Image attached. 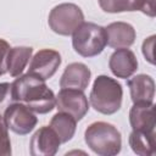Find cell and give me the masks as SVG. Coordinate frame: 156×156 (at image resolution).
Returning a JSON list of instances; mask_svg holds the SVG:
<instances>
[{
	"instance_id": "cell-19",
	"label": "cell",
	"mask_w": 156,
	"mask_h": 156,
	"mask_svg": "<svg viewBox=\"0 0 156 156\" xmlns=\"http://www.w3.org/2000/svg\"><path fill=\"white\" fill-rule=\"evenodd\" d=\"M11 140L9 136V128L5 124L4 117L0 115V156L11 155Z\"/></svg>"
},
{
	"instance_id": "cell-10",
	"label": "cell",
	"mask_w": 156,
	"mask_h": 156,
	"mask_svg": "<svg viewBox=\"0 0 156 156\" xmlns=\"http://www.w3.org/2000/svg\"><path fill=\"white\" fill-rule=\"evenodd\" d=\"M98 2L101 10L107 13L141 11L151 18L156 15L155 0H98Z\"/></svg>"
},
{
	"instance_id": "cell-17",
	"label": "cell",
	"mask_w": 156,
	"mask_h": 156,
	"mask_svg": "<svg viewBox=\"0 0 156 156\" xmlns=\"http://www.w3.org/2000/svg\"><path fill=\"white\" fill-rule=\"evenodd\" d=\"M155 132H136L132 130L129 134V146L133 152L140 156H155L156 155V140Z\"/></svg>"
},
{
	"instance_id": "cell-4",
	"label": "cell",
	"mask_w": 156,
	"mask_h": 156,
	"mask_svg": "<svg viewBox=\"0 0 156 156\" xmlns=\"http://www.w3.org/2000/svg\"><path fill=\"white\" fill-rule=\"evenodd\" d=\"M72 45L74 51L83 57L98 56L107 45L106 30L96 23L83 22L72 34Z\"/></svg>"
},
{
	"instance_id": "cell-7",
	"label": "cell",
	"mask_w": 156,
	"mask_h": 156,
	"mask_svg": "<svg viewBox=\"0 0 156 156\" xmlns=\"http://www.w3.org/2000/svg\"><path fill=\"white\" fill-rule=\"evenodd\" d=\"M56 107L61 112L71 115L77 122L89 111V101L82 90L61 89L56 95Z\"/></svg>"
},
{
	"instance_id": "cell-13",
	"label": "cell",
	"mask_w": 156,
	"mask_h": 156,
	"mask_svg": "<svg viewBox=\"0 0 156 156\" xmlns=\"http://www.w3.org/2000/svg\"><path fill=\"white\" fill-rule=\"evenodd\" d=\"M129 123L136 132H155L156 118L154 102H136L129 111Z\"/></svg>"
},
{
	"instance_id": "cell-1",
	"label": "cell",
	"mask_w": 156,
	"mask_h": 156,
	"mask_svg": "<svg viewBox=\"0 0 156 156\" xmlns=\"http://www.w3.org/2000/svg\"><path fill=\"white\" fill-rule=\"evenodd\" d=\"M10 94L13 101L24 104L34 113L44 115L56 106L54 91L48 88L45 80L32 73L18 76L11 84Z\"/></svg>"
},
{
	"instance_id": "cell-18",
	"label": "cell",
	"mask_w": 156,
	"mask_h": 156,
	"mask_svg": "<svg viewBox=\"0 0 156 156\" xmlns=\"http://www.w3.org/2000/svg\"><path fill=\"white\" fill-rule=\"evenodd\" d=\"M50 127L57 134L61 144L69 141L76 133L77 121L66 112H57L50 121Z\"/></svg>"
},
{
	"instance_id": "cell-8",
	"label": "cell",
	"mask_w": 156,
	"mask_h": 156,
	"mask_svg": "<svg viewBox=\"0 0 156 156\" xmlns=\"http://www.w3.org/2000/svg\"><path fill=\"white\" fill-rule=\"evenodd\" d=\"M61 65V55L52 49H41L33 57L27 73H32L43 80L50 79Z\"/></svg>"
},
{
	"instance_id": "cell-11",
	"label": "cell",
	"mask_w": 156,
	"mask_h": 156,
	"mask_svg": "<svg viewBox=\"0 0 156 156\" xmlns=\"http://www.w3.org/2000/svg\"><path fill=\"white\" fill-rule=\"evenodd\" d=\"M108 67L115 77L127 79L138 69V60L135 54L128 48L116 49V51L110 56Z\"/></svg>"
},
{
	"instance_id": "cell-21",
	"label": "cell",
	"mask_w": 156,
	"mask_h": 156,
	"mask_svg": "<svg viewBox=\"0 0 156 156\" xmlns=\"http://www.w3.org/2000/svg\"><path fill=\"white\" fill-rule=\"evenodd\" d=\"M10 50V45L6 40L0 39V76L5 74L7 72L6 69V58Z\"/></svg>"
},
{
	"instance_id": "cell-6",
	"label": "cell",
	"mask_w": 156,
	"mask_h": 156,
	"mask_svg": "<svg viewBox=\"0 0 156 156\" xmlns=\"http://www.w3.org/2000/svg\"><path fill=\"white\" fill-rule=\"evenodd\" d=\"M2 117L6 127L20 135L29 134L38 123L34 112L22 102H15L7 106Z\"/></svg>"
},
{
	"instance_id": "cell-3",
	"label": "cell",
	"mask_w": 156,
	"mask_h": 156,
	"mask_svg": "<svg viewBox=\"0 0 156 156\" xmlns=\"http://www.w3.org/2000/svg\"><path fill=\"white\" fill-rule=\"evenodd\" d=\"M84 140L88 147L100 156H115L122 149L119 130L107 122H94L84 132Z\"/></svg>"
},
{
	"instance_id": "cell-20",
	"label": "cell",
	"mask_w": 156,
	"mask_h": 156,
	"mask_svg": "<svg viewBox=\"0 0 156 156\" xmlns=\"http://www.w3.org/2000/svg\"><path fill=\"white\" fill-rule=\"evenodd\" d=\"M155 35H150L149 38H146L143 43V55L145 57V60H147V62H150L151 65L155 63V57H154V45H155Z\"/></svg>"
},
{
	"instance_id": "cell-9",
	"label": "cell",
	"mask_w": 156,
	"mask_h": 156,
	"mask_svg": "<svg viewBox=\"0 0 156 156\" xmlns=\"http://www.w3.org/2000/svg\"><path fill=\"white\" fill-rule=\"evenodd\" d=\"M60 139L50 126L40 127L32 136L29 143L30 155L33 156H52L60 147Z\"/></svg>"
},
{
	"instance_id": "cell-16",
	"label": "cell",
	"mask_w": 156,
	"mask_h": 156,
	"mask_svg": "<svg viewBox=\"0 0 156 156\" xmlns=\"http://www.w3.org/2000/svg\"><path fill=\"white\" fill-rule=\"evenodd\" d=\"M33 49L30 46L10 48L6 58V69L11 77H18L27 67L29 58H32Z\"/></svg>"
},
{
	"instance_id": "cell-12",
	"label": "cell",
	"mask_w": 156,
	"mask_h": 156,
	"mask_svg": "<svg viewBox=\"0 0 156 156\" xmlns=\"http://www.w3.org/2000/svg\"><path fill=\"white\" fill-rule=\"evenodd\" d=\"M91 72L89 67L82 62L69 63L60 79L61 89H77L84 91L90 83Z\"/></svg>"
},
{
	"instance_id": "cell-5",
	"label": "cell",
	"mask_w": 156,
	"mask_h": 156,
	"mask_svg": "<svg viewBox=\"0 0 156 156\" xmlns=\"http://www.w3.org/2000/svg\"><path fill=\"white\" fill-rule=\"evenodd\" d=\"M84 22L82 9L72 2L56 5L49 13L48 23L50 29L58 35H72L74 30Z\"/></svg>"
},
{
	"instance_id": "cell-2",
	"label": "cell",
	"mask_w": 156,
	"mask_h": 156,
	"mask_svg": "<svg viewBox=\"0 0 156 156\" xmlns=\"http://www.w3.org/2000/svg\"><path fill=\"white\" fill-rule=\"evenodd\" d=\"M122 85L108 76H98L93 83L89 101L91 107L102 115H113L122 106Z\"/></svg>"
},
{
	"instance_id": "cell-22",
	"label": "cell",
	"mask_w": 156,
	"mask_h": 156,
	"mask_svg": "<svg viewBox=\"0 0 156 156\" xmlns=\"http://www.w3.org/2000/svg\"><path fill=\"white\" fill-rule=\"evenodd\" d=\"M10 89H11V84L9 83H0V104L4 102V100L6 99V96L10 94Z\"/></svg>"
},
{
	"instance_id": "cell-15",
	"label": "cell",
	"mask_w": 156,
	"mask_h": 156,
	"mask_svg": "<svg viewBox=\"0 0 156 156\" xmlns=\"http://www.w3.org/2000/svg\"><path fill=\"white\" fill-rule=\"evenodd\" d=\"M128 88L133 104L136 102H154L155 82L147 74H136L128 80Z\"/></svg>"
},
{
	"instance_id": "cell-14",
	"label": "cell",
	"mask_w": 156,
	"mask_h": 156,
	"mask_svg": "<svg viewBox=\"0 0 156 156\" xmlns=\"http://www.w3.org/2000/svg\"><path fill=\"white\" fill-rule=\"evenodd\" d=\"M107 45L113 49L129 48L135 41V29L127 22H112L105 27Z\"/></svg>"
}]
</instances>
